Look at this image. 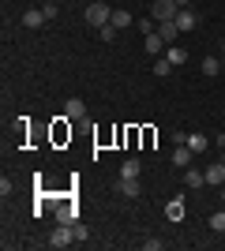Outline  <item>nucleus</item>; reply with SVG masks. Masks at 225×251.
I'll return each mask as SVG.
<instances>
[{"label": "nucleus", "mask_w": 225, "mask_h": 251, "mask_svg": "<svg viewBox=\"0 0 225 251\" xmlns=\"http://www.w3.org/2000/svg\"><path fill=\"white\" fill-rule=\"evenodd\" d=\"M206 184H210V188H222L225 184V161H214V165L206 169Z\"/></svg>", "instance_id": "nucleus-8"}, {"label": "nucleus", "mask_w": 225, "mask_h": 251, "mask_svg": "<svg viewBox=\"0 0 225 251\" xmlns=\"http://www.w3.org/2000/svg\"><path fill=\"white\" fill-rule=\"evenodd\" d=\"M210 229H214V232H225V210H214V214H210Z\"/></svg>", "instance_id": "nucleus-21"}, {"label": "nucleus", "mask_w": 225, "mask_h": 251, "mask_svg": "<svg viewBox=\"0 0 225 251\" xmlns=\"http://www.w3.org/2000/svg\"><path fill=\"white\" fill-rule=\"evenodd\" d=\"M176 11H180V4H176V0H154L150 19H154V23H169V19H176Z\"/></svg>", "instance_id": "nucleus-2"}, {"label": "nucleus", "mask_w": 225, "mask_h": 251, "mask_svg": "<svg viewBox=\"0 0 225 251\" xmlns=\"http://www.w3.org/2000/svg\"><path fill=\"white\" fill-rule=\"evenodd\" d=\"M206 147H210V139H206L203 131H192V135H188V150H192V154H203Z\"/></svg>", "instance_id": "nucleus-12"}, {"label": "nucleus", "mask_w": 225, "mask_h": 251, "mask_svg": "<svg viewBox=\"0 0 225 251\" xmlns=\"http://www.w3.org/2000/svg\"><path fill=\"white\" fill-rule=\"evenodd\" d=\"M98 38H101V42H113V38H117V26H113V23H109V26H101V30H98Z\"/></svg>", "instance_id": "nucleus-22"}, {"label": "nucleus", "mask_w": 225, "mask_h": 251, "mask_svg": "<svg viewBox=\"0 0 225 251\" xmlns=\"http://www.w3.org/2000/svg\"><path fill=\"white\" fill-rule=\"evenodd\" d=\"M131 11H124V8H113V26H117V30H124V26H131Z\"/></svg>", "instance_id": "nucleus-17"}, {"label": "nucleus", "mask_w": 225, "mask_h": 251, "mask_svg": "<svg viewBox=\"0 0 225 251\" xmlns=\"http://www.w3.org/2000/svg\"><path fill=\"white\" fill-rule=\"evenodd\" d=\"M143 45H147V52H154V56H161V49H165V42H161V34H158V30L147 34V38H143Z\"/></svg>", "instance_id": "nucleus-14"}, {"label": "nucleus", "mask_w": 225, "mask_h": 251, "mask_svg": "<svg viewBox=\"0 0 225 251\" xmlns=\"http://www.w3.org/2000/svg\"><path fill=\"white\" fill-rule=\"evenodd\" d=\"M165 60H169L173 68H180V64H188V52H184L180 45H169V49H165Z\"/></svg>", "instance_id": "nucleus-13"}, {"label": "nucleus", "mask_w": 225, "mask_h": 251, "mask_svg": "<svg viewBox=\"0 0 225 251\" xmlns=\"http://www.w3.org/2000/svg\"><path fill=\"white\" fill-rule=\"evenodd\" d=\"M86 23H90L94 30H101V26H109V23H113V8H109L105 0H94V4L86 8Z\"/></svg>", "instance_id": "nucleus-1"}, {"label": "nucleus", "mask_w": 225, "mask_h": 251, "mask_svg": "<svg viewBox=\"0 0 225 251\" xmlns=\"http://www.w3.org/2000/svg\"><path fill=\"white\" fill-rule=\"evenodd\" d=\"M158 34H161V42L165 45H176V38H180V26H176V23H158Z\"/></svg>", "instance_id": "nucleus-7"}, {"label": "nucleus", "mask_w": 225, "mask_h": 251, "mask_svg": "<svg viewBox=\"0 0 225 251\" xmlns=\"http://www.w3.org/2000/svg\"><path fill=\"white\" fill-rule=\"evenodd\" d=\"M42 11H45V19H56V15H60V4H56V0H49Z\"/></svg>", "instance_id": "nucleus-23"}, {"label": "nucleus", "mask_w": 225, "mask_h": 251, "mask_svg": "<svg viewBox=\"0 0 225 251\" xmlns=\"http://www.w3.org/2000/svg\"><path fill=\"white\" fill-rule=\"evenodd\" d=\"M222 161H225V147H222Z\"/></svg>", "instance_id": "nucleus-30"}, {"label": "nucleus", "mask_w": 225, "mask_h": 251, "mask_svg": "<svg viewBox=\"0 0 225 251\" xmlns=\"http://www.w3.org/2000/svg\"><path fill=\"white\" fill-rule=\"evenodd\" d=\"M165 214H169L173 221H180V218H184V199H180V195H176V199H173L169 206H165Z\"/></svg>", "instance_id": "nucleus-19"}, {"label": "nucleus", "mask_w": 225, "mask_h": 251, "mask_svg": "<svg viewBox=\"0 0 225 251\" xmlns=\"http://www.w3.org/2000/svg\"><path fill=\"white\" fill-rule=\"evenodd\" d=\"M218 72H222V60H218V56H206V60H203V75H206V79H214Z\"/></svg>", "instance_id": "nucleus-18"}, {"label": "nucleus", "mask_w": 225, "mask_h": 251, "mask_svg": "<svg viewBox=\"0 0 225 251\" xmlns=\"http://www.w3.org/2000/svg\"><path fill=\"white\" fill-rule=\"evenodd\" d=\"M165 248V240H143V251H161Z\"/></svg>", "instance_id": "nucleus-25"}, {"label": "nucleus", "mask_w": 225, "mask_h": 251, "mask_svg": "<svg viewBox=\"0 0 225 251\" xmlns=\"http://www.w3.org/2000/svg\"><path fill=\"white\" fill-rule=\"evenodd\" d=\"M117 191L124 195V199H139L143 184H139V176H120V180H117Z\"/></svg>", "instance_id": "nucleus-4"}, {"label": "nucleus", "mask_w": 225, "mask_h": 251, "mask_svg": "<svg viewBox=\"0 0 225 251\" xmlns=\"http://www.w3.org/2000/svg\"><path fill=\"white\" fill-rule=\"evenodd\" d=\"M56 221L75 225V221H79V210H75V202H60V210H56Z\"/></svg>", "instance_id": "nucleus-10"}, {"label": "nucleus", "mask_w": 225, "mask_h": 251, "mask_svg": "<svg viewBox=\"0 0 225 251\" xmlns=\"http://www.w3.org/2000/svg\"><path fill=\"white\" fill-rule=\"evenodd\" d=\"M72 229H75V244H79V240H86V236H90V232H86V225H83V221H75Z\"/></svg>", "instance_id": "nucleus-24"}, {"label": "nucleus", "mask_w": 225, "mask_h": 251, "mask_svg": "<svg viewBox=\"0 0 225 251\" xmlns=\"http://www.w3.org/2000/svg\"><path fill=\"white\" fill-rule=\"evenodd\" d=\"M173 165H176V169H188V165H192V150H188V143H180V147L173 150Z\"/></svg>", "instance_id": "nucleus-11"}, {"label": "nucleus", "mask_w": 225, "mask_h": 251, "mask_svg": "<svg viewBox=\"0 0 225 251\" xmlns=\"http://www.w3.org/2000/svg\"><path fill=\"white\" fill-rule=\"evenodd\" d=\"M176 4H180V8H192V0H176Z\"/></svg>", "instance_id": "nucleus-28"}, {"label": "nucleus", "mask_w": 225, "mask_h": 251, "mask_svg": "<svg viewBox=\"0 0 225 251\" xmlns=\"http://www.w3.org/2000/svg\"><path fill=\"white\" fill-rule=\"evenodd\" d=\"M173 23H176V26H180V34H184V30H195V26H199V15H195L192 8H180Z\"/></svg>", "instance_id": "nucleus-6"}, {"label": "nucleus", "mask_w": 225, "mask_h": 251, "mask_svg": "<svg viewBox=\"0 0 225 251\" xmlns=\"http://www.w3.org/2000/svg\"><path fill=\"white\" fill-rule=\"evenodd\" d=\"M222 52H225V38H222Z\"/></svg>", "instance_id": "nucleus-29"}, {"label": "nucleus", "mask_w": 225, "mask_h": 251, "mask_svg": "<svg viewBox=\"0 0 225 251\" xmlns=\"http://www.w3.org/2000/svg\"><path fill=\"white\" fill-rule=\"evenodd\" d=\"M184 184H188V188H203V184H206V173H199V169L188 165V173H184Z\"/></svg>", "instance_id": "nucleus-16"}, {"label": "nucleus", "mask_w": 225, "mask_h": 251, "mask_svg": "<svg viewBox=\"0 0 225 251\" xmlns=\"http://www.w3.org/2000/svg\"><path fill=\"white\" fill-rule=\"evenodd\" d=\"M120 176H143V161L139 157H128V161L120 165Z\"/></svg>", "instance_id": "nucleus-15"}, {"label": "nucleus", "mask_w": 225, "mask_h": 251, "mask_svg": "<svg viewBox=\"0 0 225 251\" xmlns=\"http://www.w3.org/2000/svg\"><path fill=\"white\" fill-rule=\"evenodd\" d=\"M11 191H15V184H11V180H8V176H4V180H0V195H4V199H8Z\"/></svg>", "instance_id": "nucleus-26"}, {"label": "nucleus", "mask_w": 225, "mask_h": 251, "mask_svg": "<svg viewBox=\"0 0 225 251\" xmlns=\"http://www.w3.org/2000/svg\"><path fill=\"white\" fill-rule=\"evenodd\" d=\"M169 72H173V64L165 60V56H158V60H154V75H158V79H165Z\"/></svg>", "instance_id": "nucleus-20"}, {"label": "nucleus", "mask_w": 225, "mask_h": 251, "mask_svg": "<svg viewBox=\"0 0 225 251\" xmlns=\"http://www.w3.org/2000/svg\"><path fill=\"white\" fill-rule=\"evenodd\" d=\"M86 116V101L83 98H68L64 101V120H83Z\"/></svg>", "instance_id": "nucleus-5"}, {"label": "nucleus", "mask_w": 225, "mask_h": 251, "mask_svg": "<svg viewBox=\"0 0 225 251\" xmlns=\"http://www.w3.org/2000/svg\"><path fill=\"white\" fill-rule=\"evenodd\" d=\"M42 23H45V11H42V8H26V11H23V26H30V30H38Z\"/></svg>", "instance_id": "nucleus-9"}, {"label": "nucleus", "mask_w": 225, "mask_h": 251, "mask_svg": "<svg viewBox=\"0 0 225 251\" xmlns=\"http://www.w3.org/2000/svg\"><path fill=\"white\" fill-rule=\"evenodd\" d=\"M75 244V229L64 225V221H56V229L49 232V248H72Z\"/></svg>", "instance_id": "nucleus-3"}, {"label": "nucleus", "mask_w": 225, "mask_h": 251, "mask_svg": "<svg viewBox=\"0 0 225 251\" xmlns=\"http://www.w3.org/2000/svg\"><path fill=\"white\" fill-rule=\"evenodd\" d=\"M139 30H143V34H154L158 26H154V19H139Z\"/></svg>", "instance_id": "nucleus-27"}]
</instances>
